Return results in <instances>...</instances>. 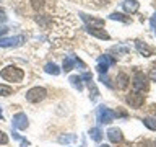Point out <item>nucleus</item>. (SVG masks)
I'll return each mask as SVG.
<instances>
[{
	"label": "nucleus",
	"mask_w": 156,
	"mask_h": 147,
	"mask_svg": "<svg viewBox=\"0 0 156 147\" xmlns=\"http://www.w3.org/2000/svg\"><path fill=\"white\" fill-rule=\"evenodd\" d=\"M0 77L5 78V80H8V82H21L23 77H24V72L21 69L15 67V66H8L0 72Z\"/></svg>",
	"instance_id": "f257e3e1"
},
{
	"label": "nucleus",
	"mask_w": 156,
	"mask_h": 147,
	"mask_svg": "<svg viewBox=\"0 0 156 147\" xmlns=\"http://www.w3.org/2000/svg\"><path fill=\"white\" fill-rule=\"evenodd\" d=\"M47 95V90L46 88H42V87H34L31 88V90H28L26 92V100L29 103H39V101H42L44 98H46Z\"/></svg>",
	"instance_id": "f03ea898"
},
{
	"label": "nucleus",
	"mask_w": 156,
	"mask_h": 147,
	"mask_svg": "<svg viewBox=\"0 0 156 147\" xmlns=\"http://www.w3.org/2000/svg\"><path fill=\"white\" fill-rule=\"evenodd\" d=\"M146 88H148V78L141 72H136L133 77V90L143 93V90H146Z\"/></svg>",
	"instance_id": "7ed1b4c3"
},
{
	"label": "nucleus",
	"mask_w": 156,
	"mask_h": 147,
	"mask_svg": "<svg viewBox=\"0 0 156 147\" xmlns=\"http://www.w3.org/2000/svg\"><path fill=\"white\" fill-rule=\"evenodd\" d=\"M115 113L111 111L109 108L106 106H99V110H98V123H101V124H104V123H111L114 119Z\"/></svg>",
	"instance_id": "20e7f679"
},
{
	"label": "nucleus",
	"mask_w": 156,
	"mask_h": 147,
	"mask_svg": "<svg viewBox=\"0 0 156 147\" xmlns=\"http://www.w3.org/2000/svg\"><path fill=\"white\" fill-rule=\"evenodd\" d=\"M143 100H145V95L141 92H133V93H130V95L127 96L129 105L133 106V108H140L141 105H143Z\"/></svg>",
	"instance_id": "39448f33"
},
{
	"label": "nucleus",
	"mask_w": 156,
	"mask_h": 147,
	"mask_svg": "<svg viewBox=\"0 0 156 147\" xmlns=\"http://www.w3.org/2000/svg\"><path fill=\"white\" fill-rule=\"evenodd\" d=\"M13 126L16 127V129H26L28 127V118L24 113H16V115L13 116Z\"/></svg>",
	"instance_id": "423d86ee"
},
{
	"label": "nucleus",
	"mask_w": 156,
	"mask_h": 147,
	"mask_svg": "<svg viewBox=\"0 0 156 147\" xmlns=\"http://www.w3.org/2000/svg\"><path fill=\"white\" fill-rule=\"evenodd\" d=\"M24 41L23 36H16V38H7V39H0V46L2 47H10V46H18Z\"/></svg>",
	"instance_id": "0eeeda50"
},
{
	"label": "nucleus",
	"mask_w": 156,
	"mask_h": 147,
	"mask_svg": "<svg viewBox=\"0 0 156 147\" xmlns=\"http://www.w3.org/2000/svg\"><path fill=\"white\" fill-rule=\"evenodd\" d=\"M98 62H99V66H98V70L102 74V72L107 70V67H109L114 61H112V59H109L107 56H104V57H99V59H98Z\"/></svg>",
	"instance_id": "6e6552de"
},
{
	"label": "nucleus",
	"mask_w": 156,
	"mask_h": 147,
	"mask_svg": "<svg viewBox=\"0 0 156 147\" xmlns=\"http://www.w3.org/2000/svg\"><path fill=\"white\" fill-rule=\"evenodd\" d=\"M107 137H109L112 142H120L122 141V132H120V129H117V127H111V129L107 131Z\"/></svg>",
	"instance_id": "1a4fd4ad"
},
{
	"label": "nucleus",
	"mask_w": 156,
	"mask_h": 147,
	"mask_svg": "<svg viewBox=\"0 0 156 147\" xmlns=\"http://www.w3.org/2000/svg\"><path fill=\"white\" fill-rule=\"evenodd\" d=\"M115 80H117V87L124 90V88H127V85H129V80H130V78H129V75H127V74L120 72L119 75L115 77Z\"/></svg>",
	"instance_id": "9d476101"
},
{
	"label": "nucleus",
	"mask_w": 156,
	"mask_h": 147,
	"mask_svg": "<svg viewBox=\"0 0 156 147\" xmlns=\"http://www.w3.org/2000/svg\"><path fill=\"white\" fill-rule=\"evenodd\" d=\"M81 80H83V78H81V77H78V75H72V77H70L72 85L75 87V88H78V90H81V88H83V83H81Z\"/></svg>",
	"instance_id": "9b49d317"
},
{
	"label": "nucleus",
	"mask_w": 156,
	"mask_h": 147,
	"mask_svg": "<svg viewBox=\"0 0 156 147\" xmlns=\"http://www.w3.org/2000/svg\"><path fill=\"white\" fill-rule=\"evenodd\" d=\"M46 72L52 74V75H58V74H60V69H58L55 64H47V66H46Z\"/></svg>",
	"instance_id": "f8f14e48"
},
{
	"label": "nucleus",
	"mask_w": 156,
	"mask_h": 147,
	"mask_svg": "<svg viewBox=\"0 0 156 147\" xmlns=\"http://www.w3.org/2000/svg\"><path fill=\"white\" fill-rule=\"evenodd\" d=\"M29 3L34 10H42L44 5H46V0H29Z\"/></svg>",
	"instance_id": "ddd939ff"
},
{
	"label": "nucleus",
	"mask_w": 156,
	"mask_h": 147,
	"mask_svg": "<svg viewBox=\"0 0 156 147\" xmlns=\"http://www.w3.org/2000/svg\"><path fill=\"white\" fill-rule=\"evenodd\" d=\"M124 7H125V10H127V12L133 13V12H136V10H138V3L132 0V2H127V3L124 5Z\"/></svg>",
	"instance_id": "4468645a"
},
{
	"label": "nucleus",
	"mask_w": 156,
	"mask_h": 147,
	"mask_svg": "<svg viewBox=\"0 0 156 147\" xmlns=\"http://www.w3.org/2000/svg\"><path fill=\"white\" fill-rule=\"evenodd\" d=\"M75 59L73 57H67L65 61H63V69H65V70H72L73 69V66H75Z\"/></svg>",
	"instance_id": "2eb2a0df"
},
{
	"label": "nucleus",
	"mask_w": 156,
	"mask_h": 147,
	"mask_svg": "<svg viewBox=\"0 0 156 147\" xmlns=\"http://www.w3.org/2000/svg\"><path fill=\"white\" fill-rule=\"evenodd\" d=\"M90 136H91L94 141H98V142H99V141L102 139V134H101V131L98 129V127H93V129L90 131Z\"/></svg>",
	"instance_id": "dca6fc26"
},
{
	"label": "nucleus",
	"mask_w": 156,
	"mask_h": 147,
	"mask_svg": "<svg viewBox=\"0 0 156 147\" xmlns=\"http://www.w3.org/2000/svg\"><path fill=\"white\" fill-rule=\"evenodd\" d=\"M12 87H8V85H0V96H8V95H12Z\"/></svg>",
	"instance_id": "f3484780"
},
{
	"label": "nucleus",
	"mask_w": 156,
	"mask_h": 147,
	"mask_svg": "<svg viewBox=\"0 0 156 147\" xmlns=\"http://www.w3.org/2000/svg\"><path fill=\"white\" fill-rule=\"evenodd\" d=\"M143 123H145L146 127H150V129L156 131V119H153V118H146V119H143Z\"/></svg>",
	"instance_id": "a211bd4d"
},
{
	"label": "nucleus",
	"mask_w": 156,
	"mask_h": 147,
	"mask_svg": "<svg viewBox=\"0 0 156 147\" xmlns=\"http://www.w3.org/2000/svg\"><path fill=\"white\" fill-rule=\"evenodd\" d=\"M73 141H76L75 136H60V137H58V142H62V144H63V142H65V144H67V142H73Z\"/></svg>",
	"instance_id": "6ab92c4d"
},
{
	"label": "nucleus",
	"mask_w": 156,
	"mask_h": 147,
	"mask_svg": "<svg viewBox=\"0 0 156 147\" xmlns=\"http://www.w3.org/2000/svg\"><path fill=\"white\" fill-rule=\"evenodd\" d=\"M7 142H8V137H7V134L0 131V144H7Z\"/></svg>",
	"instance_id": "aec40b11"
},
{
	"label": "nucleus",
	"mask_w": 156,
	"mask_h": 147,
	"mask_svg": "<svg viewBox=\"0 0 156 147\" xmlns=\"http://www.w3.org/2000/svg\"><path fill=\"white\" fill-rule=\"evenodd\" d=\"M138 49H140V51H141V52H145V54H146V56H150V49H148V47H146V46H145V44H143V46H141V43H138Z\"/></svg>",
	"instance_id": "412c9836"
},
{
	"label": "nucleus",
	"mask_w": 156,
	"mask_h": 147,
	"mask_svg": "<svg viewBox=\"0 0 156 147\" xmlns=\"http://www.w3.org/2000/svg\"><path fill=\"white\" fill-rule=\"evenodd\" d=\"M5 33H7V28L2 26V28H0V34H5Z\"/></svg>",
	"instance_id": "4be33fe9"
},
{
	"label": "nucleus",
	"mask_w": 156,
	"mask_h": 147,
	"mask_svg": "<svg viewBox=\"0 0 156 147\" xmlns=\"http://www.w3.org/2000/svg\"><path fill=\"white\" fill-rule=\"evenodd\" d=\"M151 111H153V115L156 116V105H153V106H151Z\"/></svg>",
	"instance_id": "5701e85b"
},
{
	"label": "nucleus",
	"mask_w": 156,
	"mask_h": 147,
	"mask_svg": "<svg viewBox=\"0 0 156 147\" xmlns=\"http://www.w3.org/2000/svg\"><path fill=\"white\" fill-rule=\"evenodd\" d=\"M2 118H3V115H2V110H0V119H2Z\"/></svg>",
	"instance_id": "b1692460"
},
{
	"label": "nucleus",
	"mask_w": 156,
	"mask_h": 147,
	"mask_svg": "<svg viewBox=\"0 0 156 147\" xmlns=\"http://www.w3.org/2000/svg\"><path fill=\"white\" fill-rule=\"evenodd\" d=\"M99 147H109V145H106V144H104V145H99Z\"/></svg>",
	"instance_id": "393cba45"
}]
</instances>
